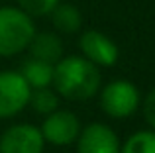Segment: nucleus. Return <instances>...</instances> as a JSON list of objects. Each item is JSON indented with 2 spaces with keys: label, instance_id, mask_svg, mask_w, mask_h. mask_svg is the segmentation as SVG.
Instances as JSON below:
<instances>
[{
  "label": "nucleus",
  "instance_id": "obj_15",
  "mask_svg": "<svg viewBox=\"0 0 155 153\" xmlns=\"http://www.w3.org/2000/svg\"><path fill=\"white\" fill-rule=\"evenodd\" d=\"M143 114H145L147 124L155 128V88L147 94V98H145V102H143Z\"/></svg>",
  "mask_w": 155,
  "mask_h": 153
},
{
  "label": "nucleus",
  "instance_id": "obj_10",
  "mask_svg": "<svg viewBox=\"0 0 155 153\" xmlns=\"http://www.w3.org/2000/svg\"><path fill=\"white\" fill-rule=\"evenodd\" d=\"M30 88H45L53 83V65L39 59H30L22 65V73Z\"/></svg>",
  "mask_w": 155,
  "mask_h": 153
},
{
  "label": "nucleus",
  "instance_id": "obj_12",
  "mask_svg": "<svg viewBox=\"0 0 155 153\" xmlns=\"http://www.w3.org/2000/svg\"><path fill=\"white\" fill-rule=\"evenodd\" d=\"M122 153H155V132H137L126 142Z\"/></svg>",
  "mask_w": 155,
  "mask_h": 153
},
{
  "label": "nucleus",
  "instance_id": "obj_8",
  "mask_svg": "<svg viewBox=\"0 0 155 153\" xmlns=\"http://www.w3.org/2000/svg\"><path fill=\"white\" fill-rule=\"evenodd\" d=\"M79 153H120V142L108 126L91 124L79 134Z\"/></svg>",
  "mask_w": 155,
  "mask_h": 153
},
{
  "label": "nucleus",
  "instance_id": "obj_6",
  "mask_svg": "<svg viewBox=\"0 0 155 153\" xmlns=\"http://www.w3.org/2000/svg\"><path fill=\"white\" fill-rule=\"evenodd\" d=\"M43 135L35 126L20 124L6 130L0 138V153H41Z\"/></svg>",
  "mask_w": 155,
  "mask_h": 153
},
{
  "label": "nucleus",
  "instance_id": "obj_2",
  "mask_svg": "<svg viewBox=\"0 0 155 153\" xmlns=\"http://www.w3.org/2000/svg\"><path fill=\"white\" fill-rule=\"evenodd\" d=\"M35 34L30 14L20 8H0V55L10 57L30 45Z\"/></svg>",
  "mask_w": 155,
  "mask_h": 153
},
{
  "label": "nucleus",
  "instance_id": "obj_3",
  "mask_svg": "<svg viewBox=\"0 0 155 153\" xmlns=\"http://www.w3.org/2000/svg\"><path fill=\"white\" fill-rule=\"evenodd\" d=\"M140 92L130 80H114L102 90L100 106L112 118H128L136 112Z\"/></svg>",
  "mask_w": 155,
  "mask_h": 153
},
{
  "label": "nucleus",
  "instance_id": "obj_4",
  "mask_svg": "<svg viewBox=\"0 0 155 153\" xmlns=\"http://www.w3.org/2000/svg\"><path fill=\"white\" fill-rule=\"evenodd\" d=\"M30 84L20 73H0V118L14 116L30 100Z\"/></svg>",
  "mask_w": 155,
  "mask_h": 153
},
{
  "label": "nucleus",
  "instance_id": "obj_11",
  "mask_svg": "<svg viewBox=\"0 0 155 153\" xmlns=\"http://www.w3.org/2000/svg\"><path fill=\"white\" fill-rule=\"evenodd\" d=\"M49 14H51V20H53V26L59 31H63V34H75V31H79L81 24H83L81 12L75 6H71V4H59L57 2V6L53 8Z\"/></svg>",
  "mask_w": 155,
  "mask_h": 153
},
{
  "label": "nucleus",
  "instance_id": "obj_13",
  "mask_svg": "<svg viewBox=\"0 0 155 153\" xmlns=\"http://www.w3.org/2000/svg\"><path fill=\"white\" fill-rule=\"evenodd\" d=\"M28 102L39 114H51L53 110H57V96L47 86L45 88H35V92H30V100Z\"/></svg>",
  "mask_w": 155,
  "mask_h": 153
},
{
  "label": "nucleus",
  "instance_id": "obj_14",
  "mask_svg": "<svg viewBox=\"0 0 155 153\" xmlns=\"http://www.w3.org/2000/svg\"><path fill=\"white\" fill-rule=\"evenodd\" d=\"M20 8L30 16H45L57 6L59 0H18Z\"/></svg>",
  "mask_w": 155,
  "mask_h": 153
},
{
  "label": "nucleus",
  "instance_id": "obj_5",
  "mask_svg": "<svg viewBox=\"0 0 155 153\" xmlns=\"http://www.w3.org/2000/svg\"><path fill=\"white\" fill-rule=\"evenodd\" d=\"M39 132H41L43 139H47L53 145H69V143H73L79 138L81 126L73 112L53 110L51 114H47V118Z\"/></svg>",
  "mask_w": 155,
  "mask_h": 153
},
{
  "label": "nucleus",
  "instance_id": "obj_7",
  "mask_svg": "<svg viewBox=\"0 0 155 153\" xmlns=\"http://www.w3.org/2000/svg\"><path fill=\"white\" fill-rule=\"evenodd\" d=\"M81 51L94 65L112 67L118 61L116 43L96 30H91V31H84L83 34V37H81Z\"/></svg>",
  "mask_w": 155,
  "mask_h": 153
},
{
  "label": "nucleus",
  "instance_id": "obj_9",
  "mask_svg": "<svg viewBox=\"0 0 155 153\" xmlns=\"http://www.w3.org/2000/svg\"><path fill=\"white\" fill-rule=\"evenodd\" d=\"M31 55L39 61L45 63H57L61 59V53H63V45H61V39L57 37L55 34H34L30 45Z\"/></svg>",
  "mask_w": 155,
  "mask_h": 153
},
{
  "label": "nucleus",
  "instance_id": "obj_1",
  "mask_svg": "<svg viewBox=\"0 0 155 153\" xmlns=\"http://www.w3.org/2000/svg\"><path fill=\"white\" fill-rule=\"evenodd\" d=\"M53 84L69 100H88L100 86V71L87 57H65L53 67Z\"/></svg>",
  "mask_w": 155,
  "mask_h": 153
}]
</instances>
